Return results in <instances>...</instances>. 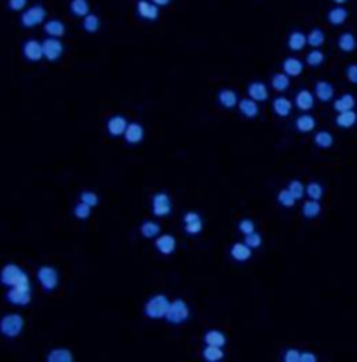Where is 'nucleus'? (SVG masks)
Listing matches in <instances>:
<instances>
[{"label":"nucleus","instance_id":"obj_1","mask_svg":"<svg viewBox=\"0 0 357 362\" xmlns=\"http://www.w3.org/2000/svg\"><path fill=\"white\" fill-rule=\"evenodd\" d=\"M0 282L4 286H7V288H14V286L30 284V277L19 265L7 263L0 270Z\"/></svg>","mask_w":357,"mask_h":362},{"label":"nucleus","instance_id":"obj_2","mask_svg":"<svg viewBox=\"0 0 357 362\" xmlns=\"http://www.w3.org/2000/svg\"><path fill=\"white\" fill-rule=\"evenodd\" d=\"M190 317V307L185 299L178 298L169 301L168 312H166V320L169 324H174V326H180V324H185Z\"/></svg>","mask_w":357,"mask_h":362},{"label":"nucleus","instance_id":"obj_3","mask_svg":"<svg viewBox=\"0 0 357 362\" xmlns=\"http://www.w3.org/2000/svg\"><path fill=\"white\" fill-rule=\"evenodd\" d=\"M169 307V298L166 294H153L152 298H148L145 301L143 312L148 319H164L166 312H168Z\"/></svg>","mask_w":357,"mask_h":362},{"label":"nucleus","instance_id":"obj_4","mask_svg":"<svg viewBox=\"0 0 357 362\" xmlns=\"http://www.w3.org/2000/svg\"><path fill=\"white\" fill-rule=\"evenodd\" d=\"M24 327V319L19 314H6L0 319V332L6 338H18Z\"/></svg>","mask_w":357,"mask_h":362},{"label":"nucleus","instance_id":"obj_5","mask_svg":"<svg viewBox=\"0 0 357 362\" xmlns=\"http://www.w3.org/2000/svg\"><path fill=\"white\" fill-rule=\"evenodd\" d=\"M37 279H39V284L42 286L45 291H54L58 286H60V273L54 266L44 265L37 270Z\"/></svg>","mask_w":357,"mask_h":362},{"label":"nucleus","instance_id":"obj_6","mask_svg":"<svg viewBox=\"0 0 357 362\" xmlns=\"http://www.w3.org/2000/svg\"><path fill=\"white\" fill-rule=\"evenodd\" d=\"M6 298H7V301L12 303V305H16V307H26L28 303L32 301V286L30 284H21V286L9 288Z\"/></svg>","mask_w":357,"mask_h":362},{"label":"nucleus","instance_id":"obj_7","mask_svg":"<svg viewBox=\"0 0 357 362\" xmlns=\"http://www.w3.org/2000/svg\"><path fill=\"white\" fill-rule=\"evenodd\" d=\"M47 18V12L42 6H32L28 9L23 11L21 14V24L24 28H35L39 24H42Z\"/></svg>","mask_w":357,"mask_h":362},{"label":"nucleus","instance_id":"obj_8","mask_svg":"<svg viewBox=\"0 0 357 362\" xmlns=\"http://www.w3.org/2000/svg\"><path fill=\"white\" fill-rule=\"evenodd\" d=\"M65 52V45L61 42L60 39H52V37H47L45 40H42V54H44V60L51 61V63H54V61L61 60V56H63Z\"/></svg>","mask_w":357,"mask_h":362},{"label":"nucleus","instance_id":"obj_9","mask_svg":"<svg viewBox=\"0 0 357 362\" xmlns=\"http://www.w3.org/2000/svg\"><path fill=\"white\" fill-rule=\"evenodd\" d=\"M173 211V202H171V197L169 193L166 192H157L152 195V213L159 218L162 216H169Z\"/></svg>","mask_w":357,"mask_h":362},{"label":"nucleus","instance_id":"obj_10","mask_svg":"<svg viewBox=\"0 0 357 362\" xmlns=\"http://www.w3.org/2000/svg\"><path fill=\"white\" fill-rule=\"evenodd\" d=\"M183 227H185V232L188 235H197L202 232L204 228V221H202L201 214L195 213V211H190L183 216Z\"/></svg>","mask_w":357,"mask_h":362},{"label":"nucleus","instance_id":"obj_11","mask_svg":"<svg viewBox=\"0 0 357 362\" xmlns=\"http://www.w3.org/2000/svg\"><path fill=\"white\" fill-rule=\"evenodd\" d=\"M23 56L26 58L28 61H32V63H37V61L44 60L42 42H39V40H35V39L26 40L23 45Z\"/></svg>","mask_w":357,"mask_h":362},{"label":"nucleus","instance_id":"obj_12","mask_svg":"<svg viewBox=\"0 0 357 362\" xmlns=\"http://www.w3.org/2000/svg\"><path fill=\"white\" fill-rule=\"evenodd\" d=\"M176 245H178L176 239H174V235H171V234H162V235L155 237L157 251H159L160 255H164V256L173 255V253L176 251Z\"/></svg>","mask_w":357,"mask_h":362},{"label":"nucleus","instance_id":"obj_13","mask_svg":"<svg viewBox=\"0 0 357 362\" xmlns=\"http://www.w3.org/2000/svg\"><path fill=\"white\" fill-rule=\"evenodd\" d=\"M122 136H124V140H126V143L138 145L145 138V129L138 122H127V127H126V131H124Z\"/></svg>","mask_w":357,"mask_h":362},{"label":"nucleus","instance_id":"obj_14","mask_svg":"<svg viewBox=\"0 0 357 362\" xmlns=\"http://www.w3.org/2000/svg\"><path fill=\"white\" fill-rule=\"evenodd\" d=\"M136 11H138L140 18L147 19V21H155L159 18V7L153 2H150V0H138Z\"/></svg>","mask_w":357,"mask_h":362},{"label":"nucleus","instance_id":"obj_15","mask_svg":"<svg viewBox=\"0 0 357 362\" xmlns=\"http://www.w3.org/2000/svg\"><path fill=\"white\" fill-rule=\"evenodd\" d=\"M126 127H127V120L124 115H114V117L106 120V131H108V134L114 136V138L122 136Z\"/></svg>","mask_w":357,"mask_h":362},{"label":"nucleus","instance_id":"obj_16","mask_svg":"<svg viewBox=\"0 0 357 362\" xmlns=\"http://www.w3.org/2000/svg\"><path fill=\"white\" fill-rule=\"evenodd\" d=\"M294 105H296L298 110H301V112L312 110L314 105H315V96H314V93H310L309 89L298 91L296 96H294Z\"/></svg>","mask_w":357,"mask_h":362},{"label":"nucleus","instance_id":"obj_17","mask_svg":"<svg viewBox=\"0 0 357 362\" xmlns=\"http://www.w3.org/2000/svg\"><path fill=\"white\" fill-rule=\"evenodd\" d=\"M314 96L322 103H327L335 98V87L327 80H319L314 87Z\"/></svg>","mask_w":357,"mask_h":362},{"label":"nucleus","instance_id":"obj_18","mask_svg":"<svg viewBox=\"0 0 357 362\" xmlns=\"http://www.w3.org/2000/svg\"><path fill=\"white\" fill-rule=\"evenodd\" d=\"M248 96L255 101H267L268 99V87L263 82H251L248 86Z\"/></svg>","mask_w":357,"mask_h":362},{"label":"nucleus","instance_id":"obj_19","mask_svg":"<svg viewBox=\"0 0 357 362\" xmlns=\"http://www.w3.org/2000/svg\"><path fill=\"white\" fill-rule=\"evenodd\" d=\"M237 106H239V112H240V114H242L244 117H248V119H255L256 115L260 114L258 101H255V99H251V98L239 99Z\"/></svg>","mask_w":357,"mask_h":362},{"label":"nucleus","instance_id":"obj_20","mask_svg":"<svg viewBox=\"0 0 357 362\" xmlns=\"http://www.w3.org/2000/svg\"><path fill=\"white\" fill-rule=\"evenodd\" d=\"M272 110L277 117H288L293 110V103L289 101L286 96H277L276 99L272 101Z\"/></svg>","mask_w":357,"mask_h":362},{"label":"nucleus","instance_id":"obj_21","mask_svg":"<svg viewBox=\"0 0 357 362\" xmlns=\"http://www.w3.org/2000/svg\"><path fill=\"white\" fill-rule=\"evenodd\" d=\"M230 256L234 258L235 261H248L249 258L253 256V249L249 247L246 242H235L234 245L230 247Z\"/></svg>","mask_w":357,"mask_h":362},{"label":"nucleus","instance_id":"obj_22","mask_svg":"<svg viewBox=\"0 0 357 362\" xmlns=\"http://www.w3.org/2000/svg\"><path fill=\"white\" fill-rule=\"evenodd\" d=\"M44 30L49 37H52V39H61L66 33V26L61 19H49V21H45L44 24Z\"/></svg>","mask_w":357,"mask_h":362},{"label":"nucleus","instance_id":"obj_23","mask_svg":"<svg viewBox=\"0 0 357 362\" xmlns=\"http://www.w3.org/2000/svg\"><path fill=\"white\" fill-rule=\"evenodd\" d=\"M218 103L222 105L223 108H227V110H230V108H235L239 103V96L235 91L232 89H222L218 93Z\"/></svg>","mask_w":357,"mask_h":362},{"label":"nucleus","instance_id":"obj_24","mask_svg":"<svg viewBox=\"0 0 357 362\" xmlns=\"http://www.w3.org/2000/svg\"><path fill=\"white\" fill-rule=\"evenodd\" d=\"M282 72L288 75V77H298L303 72V63L298 58H288L282 63Z\"/></svg>","mask_w":357,"mask_h":362},{"label":"nucleus","instance_id":"obj_25","mask_svg":"<svg viewBox=\"0 0 357 362\" xmlns=\"http://www.w3.org/2000/svg\"><path fill=\"white\" fill-rule=\"evenodd\" d=\"M47 362H73V353L63 347L52 348L47 353Z\"/></svg>","mask_w":357,"mask_h":362},{"label":"nucleus","instance_id":"obj_26","mask_svg":"<svg viewBox=\"0 0 357 362\" xmlns=\"http://www.w3.org/2000/svg\"><path fill=\"white\" fill-rule=\"evenodd\" d=\"M336 126L342 127V129H350L355 126L357 122V114L354 110H348V112H340L338 115H336Z\"/></svg>","mask_w":357,"mask_h":362},{"label":"nucleus","instance_id":"obj_27","mask_svg":"<svg viewBox=\"0 0 357 362\" xmlns=\"http://www.w3.org/2000/svg\"><path fill=\"white\" fill-rule=\"evenodd\" d=\"M294 127H296L298 132H310L315 129V119L310 114H301L300 117L294 120Z\"/></svg>","mask_w":357,"mask_h":362},{"label":"nucleus","instance_id":"obj_28","mask_svg":"<svg viewBox=\"0 0 357 362\" xmlns=\"http://www.w3.org/2000/svg\"><path fill=\"white\" fill-rule=\"evenodd\" d=\"M140 232L145 239H155L157 235H160V225L153 219H145L140 227Z\"/></svg>","mask_w":357,"mask_h":362},{"label":"nucleus","instance_id":"obj_29","mask_svg":"<svg viewBox=\"0 0 357 362\" xmlns=\"http://www.w3.org/2000/svg\"><path fill=\"white\" fill-rule=\"evenodd\" d=\"M307 45V35L303 32H293V33H289V37H288V47L291 49V51L294 52H298V51H301L303 47Z\"/></svg>","mask_w":357,"mask_h":362},{"label":"nucleus","instance_id":"obj_30","mask_svg":"<svg viewBox=\"0 0 357 362\" xmlns=\"http://www.w3.org/2000/svg\"><path fill=\"white\" fill-rule=\"evenodd\" d=\"M347 18H348V12H347L345 7H342V6H336L327 12V21H329L331 24H335V26L343 24L347 21Z\"/></svg>","mask_w":357,"mask_h":362},{"label":"nucleus","instance_id":"obj_31","mask_svg":"<svg viewBox=\"0 0 357 362\" xmlns=\"http://www.w3.org/2000/svg\"><path fill=\"white\" fill-rule=\"evenodd\" d=\"M204 343L206 345H213V347H225L227 336L223 335L219 329H211L204 335Z\"/></svg>","mask_w":357,"mask_h":362},{"label":"nucleus","instance_id":"obj_32","mask_svg":"<svg viewBox=\"0 0 357 362\" xmlns=\"http://www.w3.org/2000/svg\"><path fill=\"white\" fill-rule=\"evenodd\" d=\"M338 47L342 49L343 52H352L355 51L357 47V39L354 37V33H342V35L338 37Z\"/></svg>","mask_w":357,"mask_h":362},{"label":"nucleus","instance_id":"obj_33","mask_svg":"<svg viewBox=\"0 0 357 362\" xmlns=\"http://www.w3.org/2000/svg\"><path fill=\"white\" fill-rule=\"evenodd\" d=\"M355 106V98L352 96V94H343V96H340L338 99H335L333 103V108L336 112H348V110H354Z\"/></svg>","mask_w":357,"mask_h":362},{"label":"nucleus","instance_id":"obj_34","mask_svg":"<svg viewBox=\"0 0 357 362\" xmlns=\"http://www.w3.org/2000/svg\"><path fill=\"white\" fill-rule=\"evenodd\" d=\"M89 0H70V11H72L73 16L77 18H84V16L89 14Z\"/></svg>","mask_w":357,"mask_h":362},{"label":"nucleus","instance_id":"obj_35","mask_svg":"<svg viewBox=\"0 0 357 362\" xmlns=\"http://www.w3.org/2000/svg\"><path fill=\"white\" fill-rule=\"evenodd\" d=\"M314 143H315V147L326 150V148L333 147L335 138L329 131H319V132H315V136H314Z\"/></svg>","mask_w":357,"mask_h":362},{"label":"nucleus","instance_id":"obj_36","mask_svg":"<svg viewBox=\"0 0 357 362\" xmlns=\"http://www.w3.org/2000/svg\"><path fill=\"white\" fill-rule=\"evenodd\" d=\"M301 214L305 216V218H309V219L317 218V216L321 214V204H319V201H312V199H309L307 202H303Z\"/></svg>","mask_w":357,"mask_h":362},{"label":"nucleus","instance_id":"obj_37","mask_svg":"<svg viewBox=\"0 0 357 362\" xmlns=\"http://www.w3.org/2000/svg\"><path fill=\"white\" fill-rule=\"evenodd\" d=\"M223 347H213V345H206L204 350H202V357L207 362H218L223 359Z\"/></svg>","mask_w":357,"mask_h":362},{"label":"nucleus","instance_id":"obj_38","mask_svg":"<svg viewBox=\"0 0 357 362\" xmlns=\"http://www.w3.org/2000/svg\"><path fill=\"white\" fill-rule=\"evenodd\" d=\"M326 40V35L324 32L321 30V28H314V30H310V33L307 35V44L310 45V47L314 49H319L322 44H324Z\"/></svg>","mask_w":357,"mask_h":362},{"label":"nucleus","instance_id":"obj_39","mask_svg":"<svg viewBox=\"0 0 357 362\" xmlns=\"http://www.w3.org/2000/svg\"><path fill=\"white\" fill-rule=\"evenodd\" d=\"M289 78H291V77H288V75H286L284 72H282V73H276V75H272L270 84H272L273 89L277 91V93H284V91L289 87V84H291V82H289Z\"/></svg>","mask_w":357,"mask_h":362},{"label":"nucleus","instance_id":"obj_40","mask_svg":"<svg viewBox=\"0 0 357 362\" xmlns=\"http://www.w3.org/2000/svg\"><path fill=\"white\" fill-rule=\"evenodd\" d=\"M305 195L309 199H312V201H321L322 195H324V188H322L321 183L312 181V183H309V185L305 186Z\"/></svg>","mask_w":357,"mask_h":362},{"label":"nucleus","instance_id":"obj_41","mask_svg":"<svg viewBox=\"0 0 357 362\" xmlns=\"http://www.w3.org/2000/svg\"><path fill=\"white\" fill-rule=\"evenodd\" d=\"M99 24H101V21H99V18L96 14H87V16H84L82 28H84L87 33H96L99 30Z\"/></svg>","mask_w":357,"mask_h":362},{"label":"nucleus","instance_id":"obj_42","mask_svg":"<svg viewBox=\"0 0 357 362\" xmlns=\"http://www.w3.org/2000/svg\"><path fill=\"white\" fill-rule=\"evenodd\" d=\"M324 52L321 49H312L309 54H307V65L309 66H321L324 63Z\"/></svg>","mask_w":357,"mask_h":362},{"label":"nucleus","instance_id":"obj_43","mask_svg":"<svg viewBox=\"0 0 357 362\" xmlns=\"http://www.w3.org/2000/svg\"><path fill=\"white\" fill-rule=\"evenodd\" d=\"M288 192L291 193L296 201H300V199L305 197V186H303L301 181L293 180V181H289V185H288Z\"/></svg>","mask_w":357,"mask_h":362},{"label":"nucleus","instance_id":"obj_44","mask_svg":"<svg viewBox=\"0 0 357 362\" xmlns=\"http://www.w3.org/2000/svg\"><path fill=\"white\" fill-rule=\"evenodd\" d=\"M93 213V207H89L87 204L84 202H78L75 204V207H73V214H75L77 219H87Z\"/></svg>","mask_w":357,"mask_h":362},{"label":"nucleus","instance_id":"obj_45","mask_svg":"<svg viewBox=\"0 0 357 362\" xmlns=\"http://www.w3.org/2000/svg\"><path fill=\"white\" fill-rule=\"evenodd\" d=\"M277 202H279L282 207H293L294 202H296V199L288 192V188H284V190H281V192L277 193Z\"/></svg>","mask_w":357,"mask_h":362},{"label":"nucleus","instance_id":"obj_46","mask_svg":"<svg viewBox=\"0 0 357 362\" xmlns=\"http://www.w3.org/2000/svg\"><path fill=\"white\" fill-rule=\"evenodd\" d=\"M78 197H80V202L87 204L89 207H96L98 202H99V197L94 192H91V190H84V192H80Z\"/></svg>","mask_w":357,"mask_h":362},{"label":"nucleus","instance_id":"obj_47","mask_svg":"<svg viewBox=\"0 0 357 362\" xmlns=\"http://www.w3.org/2000/svg\"><path fill=\"white\" fill-rule=\"evenodd\" d=\"M244 242H246L251 249H258L261 242H263V239H261V235L256 234V230H255V232H251V234L244 235Z\"/></svg>","mask_w":357,"mask_h":362},{"label":"nucleus","instance_id":"obj_48","mask_svg":"<svg viewBox=\"0 0 357 362\" xmlns=\"http://www.w3.org/2000/svg\"><path fill=\"white\" fill-rule=\"evenodd\" d=\"M255 221L253 219H249V218H244V219H240V223H239V230L242 232L244 235H248V234H251V232H255Z\"/></svg>","mask_w":357,"mask_h":362},{"label":"nucleus","instance_id":"obj_49","mask_svg":"<svg viewBox=\"0 0 357 362\" xmlns=\"http://www.w3.org/2000/svg\"><path fill=\"white\" fill-rule=\"evenodd\" d=\"M282 359H284V362H300V352L296 348H288L284 352V355H282Z\"/></svg>","mask_w":357,"mask_h":362},{"label":"nucleus","instance_id":"obj_50","mask_svg":"<svg viewBox=\"0 0 357 362\" xmlns=\"http://www.w3.org/2000/svg\"><path fill=\"white\" fill-rule=\"evenodd\" d=\"M345 75L350 84H357V65H348L345 70Z\"/></svg>","mask_w":357,"mask_h":362},{"label":"nucleus","instance_id":"obj_51","mask_svg":"<svg viewBox=\"0 0 357 362\" xmlns=\"http://www.w3.org/2000/svg\"><path fill=\"white\" fill-rule=\"evenodd\" d=\"M28 0H7V6H9L11 11H23L26 7Z\"/></svg>","mask_w":357,"mask_h":362},{"label":"nucleus","instance_id":"obj_52","mask_svg":"<svg viewBox=\"0 0 357 362\" xmlns=\"http://www.w3.org/2000/svg\"><path fill=\"white\" fill-rule=\"evenodd\" d=\"M317 355L312 352H300V362H315Z\"/></svg>","mask_w":357,"mask_h":362},{"label":"nucleus","instance_id":"obj_53","mask_svg":"<svg viewBox=\"0 0 357 362\" xmlns=\"http://www.w3.org/2000/svg\"><path fill=\"white\" fill-rule=\"evenodd\" d=\"M150 2L155 4L157 7H164V6H169V4H171V0H150Z\"/></svg>","mask_w":357,"mask_h":362},{"label":"nucleus","instance_id":"obj_54","mask_svg":"<svg viewBox=\"0 0 357 362\" xmlns=\"http://www.w3.org/2000/svg\"><path fill=\"white\" fill-rule=\"evenodd\" d=\"M333 2L336 4V6H342V4H345V2H348V0H333Z\"/></svg>","mask_w":357,"mask_h":362}]
</instances>
